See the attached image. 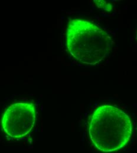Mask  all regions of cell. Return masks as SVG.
<instances>
[{"label":"cell","instance_id":"2","mask_svg":"<svg viewBox=\"0 0 137 153\" xmlns=\"http://www.w3.org/2000/svg\"><path fill=\"white\" fill-rule=\"evenodd\" d=\"M112 39L102 28L83 19H71L67 28L66 47L75 59L95 65L106 57L112 48Z\"/></svg>","mask_w":137,"mask_h":153},{"label":"cell","instance_id":"4","mask_svg":"<svg viewBox=\"0 0 137 153\" xmlns=\"http://www.w3.org/2000/svg\"><path fill=\"white\" fill-rule=\"evenodd\" d=\"M95 4L99 8H103L106 11H111L112 10V5L108 2L104 1H94Z\"/></svg>","mask_w":137,"mask_h":153},{"label":"cell","instance_id":"3","mask_svg":"<svg viewBox=\"0 0 137 153\" xmlns=\"http://www.w3.org/2000/svg\"><path fill=\"white\" fill-rule=\"evenodd\" d=\"M36 118L35 106L33 103L16 102L4 112L1 120L2 128L7 137L19 140L31 131Z\"/></svg>","mask_w":137,"mask_h":153},{"label":"cell","instance_id":"1","mask_svg":"<svg viewBox=\"0 0 137 153\" xmlns=\"http://www.w3.org/2000/svg\"><path fill=\"white\" fill-rule=\"evenodd\" d=\"M132 122L128 115L117 107L102 105L92 115L89 135L98 150L109 153L124 147L132 134Z\"/></svg>","mask_w":137,"mask_h":153},{"label":"cell","instance_id":"5","mask_svg":"<svg viewBox=\"0 0 137 153\" xmlns=\"http://www.w3.org/2000/svg\"><path fill=\"white\" fill-rule=\"evenodd\" d=\"M136 39H137V32H136Z\"/></svg>","mask_w":137,"mask_h":153}]
</instances>
